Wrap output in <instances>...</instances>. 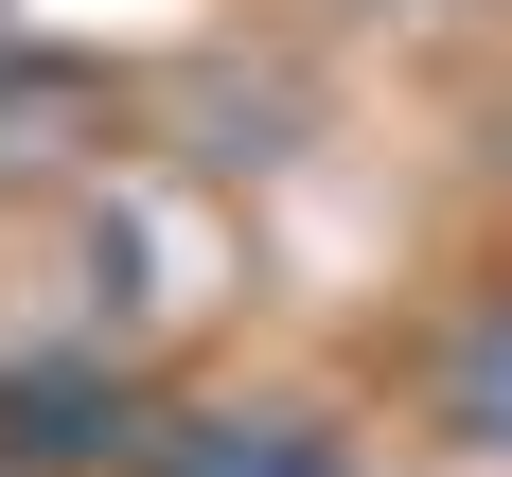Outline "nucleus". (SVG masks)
I'll return each mask as SVG.
<instances>
[{
	"mask_svg": "<svg viewBox=\"0 0 512 477\" xmlns=\"http://www.w3.org/2000/svg\"><path fill=\"white\" fill-rule=\"evenodd\" d=\"M142 477H354V442H336V407H301V389H212V407L142 424Z\"/></svg>",
	"mask_w": 512,
	"mask_h": 477,
	"instance_id": "f257e3e1",
	"label": "nucleus"
},
{
	"mask_svg": "<svg viewBox=\"0 0 512 477\" xmlns=\"http://www.w3.org/2000/svg\"><path fill=\"white\" fill-rule=\"evenodd\" d=\"M142 389L124 371H89V354H36V371H0V460L18 477H89V460H124L142 477Z\"/></svg>",
	"mask_w": 512,
	"mask_h": 477,
	"instance_id": "f03ea898",
	"label": "nucleus"
},
{
	"mask_svg": "<svg viewBox=\"0 0 512 477\" xmlns=\"http://www.w3.org/2000/svg\"><path fill=\"white\" fill-rule=\"evenodd\" d=\"M424 424L460 442V460H512V283H477L442 318V354H424Z\"/></svg>",
	"mask_w": 512,
	"mask_h": 477,
	"instance_id": "7ed1b4c3",
	"label": "nucleus"
},
{
	"mask_svg": "<svg viewBox=\"0 0 512 477\" xmlns=\"http://www.w3.org/2000/svg\"><path fill=\"white\" fill-rule=\"evenodd\" d=\"M336 18H477V0H336Z\"/></svg>",
	"mask_w": 512,
	"mask_h": 477,
	"instance_id": "20e7f679",
	"label": "nucleus"
},
{
	"mask_svg": "<svg viewBox=\"0 0 512 477\" xmlns=\"http://www.w3.org/2000/svg\"><path fill=\"white\" fill-rule=\"evenodd\" d=\"M495 159H512V106H495Z\"/></svg>",
	"mask_w": 512,
	"mask_h": 477,
	"instance_id": "39448f33",
	"label": "nucleus"
}]
</instances>
